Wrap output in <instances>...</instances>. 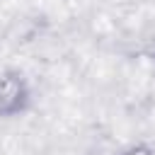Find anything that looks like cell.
I'll use <instances>...</instances> for the list:
<instances>
[{"label":"cell","instance_id":"6da1fadb","mask_svg":"<svg viewBox=\"0 0 155 155\" xmlns=\"http://www.w3.org/2000/svg\"><path fill=\"white\" fill-rule=\"evenodd\" d=\"M31 107V85L22 70L0 73V119H17Z\"/></svg>","mask_w":155,"mask_h":155},{"label":"cell","instance_id":"7a4b0ae2","mask_svg":"<svg viewBox=\"0 0 155 155\" xmlns=\"http://www.w3.org/2000/svg\"><path fill=\"white\" fill-rule=\"evenodd\" d=\"M119 155H155V148L148 145V143H131V145H126Z\"/></svg>","mask_w":155,"mask_h":155}]
</instances>
